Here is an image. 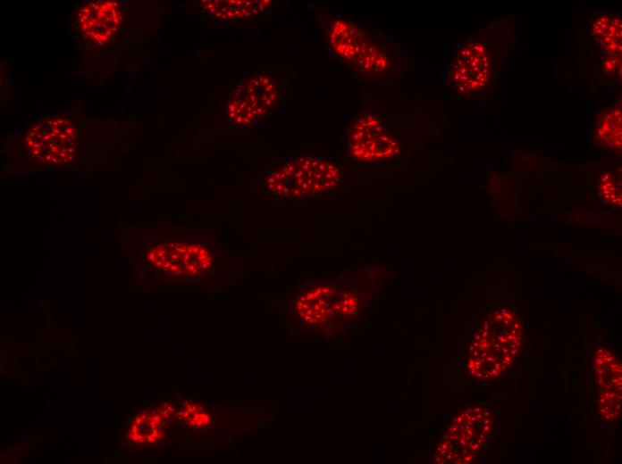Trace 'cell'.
Returning <instances> with one entry per match:
<instances>
[{
    "mask_svg": "<svg viewBox=\"0 0 622 464\" xmlns=\"http://www.w3.org/2000/svg\"><path fill=\"white\" fill-rule=\"evenodd\" d=\"M347 147L353 158L373 162L397 156L401 151V143L379 117L365 112L357 116L349 127Z\"/></svg>",
    "mask_w": 622,
    "mask_h": 464,
    "instance_id": "8992f818",
    "label": "cell"
},
{
    "mask_svg": "<svg viewBox=\"0 0 622 464\" xmlns=\"http://www.w3.org/2000/svg\"><path fill=\"white\" fill-rule=\"evenodd\" d=\"M174 411L173 406L164 403L156 409L142 410L132 419L128 438L139 444H152L164 437V425Z\"/></svg>",
    "mask_w": 622,
    "mask_h": 464,
    "instance_id": "30bf717a",
    "label": "cell"
},
{
    "mask_svg": "<svg viewBox=\"0 0 622 464\" xmlns=\"http://www.w3.org/2000/svg\"><path fill=\"white\" fill-rule=\"evenodd\" d=\"M28 153L36 161L51 165L71 162L78 151L77 128L63 117L35 123L25 137Z\"/></svg>",
    "mask_w": 622,
    "mask_h": 464,
    "instance_id": "277c9868",
    "label": "cell"
},
{
    "mask_svg": "<svg viewBox=\"0 0 622 464\" xmlns=\"http://www.w3.org/2000/svg\"><path fill=\"white\" fill-rule=\"evenodd\" d=\"M341 179L340 168L316 155L296 154L273 164L263 175L262 191L273 198L302 202L324 195Z\"/></svg>",
    "mask_w": 622,
    "mask_h": 464,
    "instance_id": "6da1fadb",
    "label": "cell"
},
{
    "mask_svg": "<svg viewBox=\"0 0 622 464\" xmlns=\"http://www.w3.org/2000/svg\"><path fill=\"white\" fill-rule=\"evenodd\" d=\"M178 416L188 426L194 428H203L207 427L211 422V416L206 410L198 402L186 401Z\"/></svg>",
    "mask_w": 622,
    "mask_h": 464,
    "instance_id": "5bb4252c",
    "label": "cell"
},
{
    "mask_svg": "<svg viewBox=\"0 0 622 464\" xmlns=\"http://www.w3.org/2000/svg\"><path fill=\"white\" fill-rule=\"evenodd\" d=\"M357 309L355 294L326 285L307 289L295 302L296 312L307 325H323L336 317L353 316Z\"/></svg>",
    "mask_w": 622,
    "mask_h": 464,
    "instance_id": "ba28073f",
    "label": "cell"
},
{
    "mask_svg": "<svg viewBox=\"0 0 622 464\" xmlns=\"http://www.w3.org/2000/svg\"><path fill=\"white\" fill-rule=\"evenodd\" d=\"M219 236V235H218ZM212 231L203 240L165 239L150 248L147 261L171 275L199 277L235 259L234 253Z\"/></svg>",
    "mask_w": 622,
    "mask_h": 464,
    "instance_id": "3957f363",
    "label": "cell"
},
{
    "mask_svg": "<svg viewBox=\"0 0 622 464\" xmlns=\"http://www.w3.org/2000/svg\"><path fill=\"white\" fill-rule=\"evenodd\" d=\"M121 23V8L114 1L88 3L80 8L77 14V25L82 37L99 46L113 38Z\"/></svg>",
    "mask_w": 622,
    "mask_h": 464,
    "instance_id": "9c48e42d",
    "label": "cell"
},
{
    "mask_svg": "<svg viewBox=\"0 0 622 464\" xmlns=\"http://www.w3.org/2000/svg\"><path fill=\"white\" fill-rule=\"evenodd\" d=\"M600 190L602 196L612 204L621 203L620 181L613 173H606L601 179Z\"/></svg>",
    "mask_w": 622,
    "mask_h": 464,
    "instance_id": "9a60e30c",
    "label": "cell"
},
{
    "mask_svg": "<svg viewBox=\"0 0 622 464\" xmlns=\"http://www.w3.org/2000/svg\"><path fill=\"white\" fill-rule=\"evenodd\" d=\"M328 41L332 54L360 76H384L394 70L395 53L387 37L349 19L330 21Z\"/></svg>",
    "mask_w": 622,
    "mask_h": 464,
    "instance_id": "7a4b0ae2",
    "label": "cell"
},
{
    "mask_svg": "<svg viewBox=\"0 0 622 464\" xmlns=\"http://www.w3.org/2000/svg\"><path fill=\"white\" fill-rule=\"evenodd\" d=\"M269 0H207L201 1L203 10L222 21H240L264 14L271 6Z\"/></svg>",
    "mask_w": 622,
    "mask_h": 464,
    "instance_id": "8fae6325",
    "label": "cell"
},
{
    "mask_svg": "<svg viewBox=\"0 0 622 464\" xmlns=\"http://www.w3.org/2000/svg\"><path fill=\"white\" fill-rule=\"evenodd\" d=\"M621 107L614 105L597 119L594 137L604 148L617 150L621 147Z\"/></svg>",
    "mask_w": 622,
    "mask_h": 464,
    "instance_id": "7c38bea8",
    "label": "cell"
},
{
    "mask_svg": "<svg viewBox=\"0 0 622 464\" xmlns=\"http://www.w3.org/2000/svg\"><path fill=\"white\" fill-rule=\"evenodd\" d=\"M278 88L267 74L255 75L240 81L227 102L226 114L235 126L249 128L265 118L275 104Z\"/></svg>",
    "mask_w": 622,
    "mask_h": 464,
    "instance_id": "5b68a950",
    "label": "cell"
},
{
    "mask_svg": "<svg viewBox=\"0 0 622 464\" xmlns=\"http://www.w3.org/2000/svg\"><path fill=\"white\" fill-rule=\"evenodd\" d=\"M492 69L486 45L479 39H468L452 57L446 73L447 80L459 93H477L491 80Z\"/></svg>",
    "mask_w": 622,
    "mask_h": 464,
    "instance_id": "52a82bcc",
    "label": "cell"
},
{
    "mask_svg": "<svg viewBox=\"0 0 622 464\" xmlns=\"http://www.w3.org/2000/svg\"><path fill=\"white\" fill-rule=\"evenodd\" d=\"M592 33L608 54H621V20L618 16L601 14L592 24Z\"/></svg>",
    "mask_w": 622,
    "mask_h": 464,
    "instance_id": "4fadbf2b",
    "label": "cell"
},
{
    "mask_svg": "<svg viewBox=\"0 0 622 464\" xmlns=\"http://www.w3.org/2000/svg\"><path fill=\"white\" fill-rule=\"evenodd\" d=\"M602 68L605 73H620L621 54H608L602 61Z\"/></svg>",
    "mask_w": 622,
    "mask_h": 464,
    "instance_id": "2e32d148",
    "label": "cell"
}]
</instances>
